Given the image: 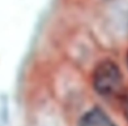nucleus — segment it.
<instances>
[{
  "label": "nucleus",
  "instance_id": "f257e3e1",
  "mask_svg": "<svg viewBox=\"0 0 128 126\" xmlns=\"http://www.w3.org/2000/svg\"><path fill=\"white\" fill-rule=\"evenodd\" d=\"M93 87L103 97H114L123 89V74L112 60L98 62L93 71Z\"/></svg>",
  "mask_w": 128,
  "mask_h": 126
},
{
  "label": "nucleus",
  "instance_id": "f03ea898",
  "mask_svg": "<svg viewBox=\"0 0 128 126\" xmlns=\"http://www.w3.org/2000/svg\"><path fill=\"white\" fill-rule=\"evenodd\" d=\"M79 126H117L113 120L99 107L87 111L79 120Z\"/></svg>",
  "mask_w": 128,
  "mask_h": 126
},
{
  "label": "nucleus",
  "instance_id": "7ed1b4c3",
  "mask_svg": "<svg viewBox=\"0 0 128 126\" xmlns=\"http://www.w3.org/2000/svg\"><path fill=\"white\" fill-rule=\"evenodd\" d=\"M123 109H124V115H126V119H127V121H128V94H127V95H126V97H124Z\"/></svg>",
  "mask_w": 128,
  "mask_h": 126
},
{
  "label": "nucleus",
  "instance_id": "20e7f679",
  "mask_svg": "<svg viewBox=\"0 0 128 126\" xmlns=\"http://www.w3.org/2000/svg\"><path fill=\"white\" fill-rule=\"evenodd\" d=\"M127 65H128V54H127Z\"/></svg>",
  "mask_w": 128,
  "mask_h": 126
}]
</instances>
